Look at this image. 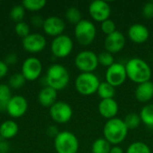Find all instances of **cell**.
Here are the masks:
<instances>
[{
  "label": "cell",
  "mask_w": 153,
  "mask_h": 153,
  "mask_svg": "<svg viewBox=\"0 0 153 153\" xmlns=\"http://www.w3.org/2000/svg\"><path fill=\"white\" fill-rule=\"evenodd\" d=\"M127 78L134 83L140 84L151 81L152 72L149 64L142 58L133 57L125 65Z\"/></svg>",
  "instance_id": "1"
},
{
  "label": "cell",
  "mask_w": 153,
  "mask_h": 153,
  "mask_svg": "<svg viewBox=\"0 0 153 153\" xmlns=\"http://www.w3.org/2000/svg\"><path fill=\"white\" fill-rule=\"evenodd\" d=\"M44 82L46 84L45 86L51 87L56 91H62L69 84L70 74L64 65L54 64L48 68Z\"/></svg>",
  "instance_id": "2"
},
{
  "label": "cell",
  "mask_w": 153,
  "mask_h": 153,
  "mask_svg": "<svg viewBox=\"0 0 153 153\" xmlns=\"http://www.w3.org/2000/svg\"><path fill=\"white\" fill-rule=\"evenodd\" d=\"M128 131L124 120L115 117L105 123L103 136L111 145H118L126 140Z\"/></svg>",
  "instance_id": "3"
},
{
  "label": "cell",
  "mask_w": 153,
  "mask_h": 153,
  "mask_svg": "<svg viewBox=\"0 0 153 153\" xmlns=\"http://www.w3.org/2000/svg\"><path fill=\"white\" fill-rule=\"evenodd\" d=\"M100 83L99 77L93 73H81L75 79L74 86L79 94L91 96L97 93Z\"/></svg>",
  "instance_id": "4"
},
{
  "label": "cell",
  "mask_w": 153,
  "mask_h": 153,
  "mask_svg": "<svg viewBox=\"0 0 153 153\" xmlns=\"http://www.w3.org/2000/svg\"><path fill=\"white\" fill-rule=\"evenodd\" d=\"M54 147L56 153H77L79 141L74 134L63 131L54 138Z\"/></svg>",
  "instance_id": "5"
},
{
  "label": "cell",
  "mask_w": 153,
  "mask_h": 153,
  "mask_svg": "<svg viewBox=\"0 0 153 153\" xmlns=\"http://www.w3.org/2000/svg\"><path fill=\"white\" fill-rule=\"evenodd\" d=\"M97 34V30L94 23L89 20L82 19L74 27V37L77 42L82 46L91 45Z\"/></svg>",
  "instance_id": "6"
},
{
  "label": "cell",
  "mask_w": 153,
  "mask_h": 153,
  "mask_svg": "<svg viewBox=\"0 0 153 153\" xmlns=\"http://www.w3.org/2000/svg\"><path fill=\"white\" fill-rule=\"evenodd\" d=\"M74 65L82 73H93L99 66L98 55L91 50L81 51L74 58Z\"/></svg>",
  "instance_id": "7"
},
{
  "label": "cell",
  "mask_w": 153,
  "mask_h": 153,
  "mask_svg": "<svg viewBox=\"0 0 153 153\" xmlns=\"http://www.w3.org/2000/svg\"><path fill=\"white\" fill-rule=\"evenodd\" d=\"M50 49L53 56L57 58L67 57L74 49V41L68 35L62 34L53 39Z\"/></svg>",
  "instance_id": "8"
},
{
  "label": "cell",
  "mask_w": 153,
  "mask_h": 153,
  "mask_svg": "<svg viewBox=\"0 0 153 153\" xmlns=\"http://www.w3.org/2000/svg\"><path fill=\"white\" fill-rule=\"evenodd\" d=\"M72 107L64 101H56L53 106L49 108L50 117L57 124H66L73 117Z\"/></svg>",
  "instance_id": "9"
},
{
  "label": "cell",
  "mask_w": 153,
  "mask_h": 153,
  "mask_svg": "<svg viewBox=\"0 0 153 153\" xmlns=\"http://www.w3.org/2000/svg\"><path fill=\"white\" fill-rule=\"evenodd\" d=\"M43 66L41 61L37 57H28L22 65L21 74L23 75L26 81L33 82L38 80L42 74Z\"/></svg>",
  "instance_id": "10"
},
{
  "label": "cell",
  "mask_w": 153,
  "mask_h": 153,
  "mask_svg": "<svg viewBox=\"0 0 153 153\" xmlns=\"http://www.w3.org/2000/svg\"><path fill=\"white\" fill-rule=\"evenodd\" d=\"M105 79L107 82L115 88L121 86L127 79L125 65L115 62L111 66L107 68Z\"/></svg>",
  "instance_id": "11"
},
{
  "label": "cell",
  "mask_w": 153,
  "mask_h": 153,
  "mask_svg": "<svg viewBox=\"0 0 153 153\" xmlns=\"http://www.w3.org/2000/svg\"><path fill=\"white\" fill-rule=\"evenodd\" d=\"M89 13L92 20L98 22H102L108 19H109L111 15V6L110 4L102 0H95L92 1L89 4L88 8Z\"/></svg>",
  "instance_id": "12"
},
{
  "label": "cell",
  "mask_w": 153,
  "mask_h": 153,
  "mask_svg": "<svg viewBox=\"0 0 153 153\" xmlns=\"http://www.w3.org/2000/svg\"><path fill=\"white\" fill-rule=\"evenodd\" d=\"M47 46V39L45 36L39 32L30 33L27 37L22 39V48L26 52L36 54L44 50Z\"/></svg>",
  "instance_id": "13"
},
{
  "label": "cell",
  "mask_w": 153,
  "mask_h": 153,
  "mask_svg": "<svg viewBox=\"0 0 153 153\" xmlns=\"http://www.w3.org/2000/svg\"><path fill=\"white\" fill-rule=\"evenodd\" d=\"M5 110L13 118L22 117L26 114L28 110V101L23 96L14 95L7 103Z\"/></svg>",
  "instance_id": "14"
},
{
  "label": "cell",
  "mask_w": 153,
  "mask_h": 153,
  "mask_svg": "<svg viewBox=\"0 0 153 153\" xmlns=\"http://www.w3.org/2000/svg\"><path fill=\"white\" fill-rule=\"evenodd\" d=\"M42 29L47 35L56 38L64 34L65 22L58 16H49L44 20Z\"/></svg>",
  "instance_id": "15"
},
{
  "label": "cell",
  "mask_w": 153,
  "mask_h": 153,
  "mask_svg": "<svg viewBox=\"0 0 153 153\" xmlns=\"http://www.w3.org/2000/svg\"><path fill=\"white\" fill-rule=\"evenodd\" d=\"M126 46V37L125 35L117 30L114 33L106 36L104 40V48L107 52L113 54L118 53L124 49Z\"/></svg>",
  "instance_id": "16"
},
{
  "label": "cell",
  "mask_w": 153,
  "mask_h": 153,
  "mask_svg": "<svg viewBox=\"0 0 153 153\" xmlns=\"http://www.w3.org/2000/svg\"><path fill=\"white\" fill-rule=\"evenodd\" d=\"M128 38L135 44L145 43L150 37V31L148 28L141 23H134L131 25L127 31Z\"/></svg>",
  "instance_id": "17"
},
{
  "label": "cell",
  "mask_w": 153,
  "mask_h": 153,
  "mask_svg": "<svg viewBox=\"0 0 153 153\" xmlns=\"http://www.w3.org/2000/svg\"><path fill=\"white\" fill-rule=\"evenodd\" d=\"M98 110L102 117L109 120L117 117V115L119 110V107L117 102L114 99L101 100L100 102L99 103Z\"/></svg>",
  "instance_id": "18"
},
{
  "label": "cell",
  "mask_w": 153,
  "mask_h": 153,
  "mask_svg": "<svg viewBox=\"0 0 153 153\" xmlns=\"http://www.w3.org/2000/svg\"><path fill=\"white\" fill-rule=\"evenodd\" d=\"M135 99L141 103H148L153 99V82L149 81L140 84L134 91Z\"/></svg>",
  "instance_id": "19"
},
{
  "label": "cell",
  "mask_w": 153,
  "mask_h": 153,
  "mask_svg": "<svg viewBox=\"0 0 153 153\" xmlns=\"http://www.w3.org/2000/svg\"><path fill=\"white\" fill-rule=\"evenodd\" d=\"M56 100L57 91L48 86L43 87L38 95V101L44 108H50L57 101Z\"/></svg>",
  "instance_id": "20"
},
{
  "label": "cell",
  "mask_w": 153,
  "mask_h": 153,
  "mask_svg": "<svg viewBox=\"0 0 153 153\" xmlns=\"http://www.w3.org/2000/svg\"><path fill=\"white\" fill-rule=\"evenodd\" d=\"M18 131L19 126L13 120H5L0 125V135L2 139H12L16 136Z\"/></svg>",
  "instance_id": "21"
},
{
  "label": "cell",
  "mask_w": 153,
  "mask_h": 153,
  "mask_svg": "<svg viewBox=\"0 0 153 153\" xmlns=\"http://www.w3.org/2000/svg\"><path fill=\"white\" fill-rule=\"evenodd\" d=\"M97 93L101 100L114 99V96L116 93V88L105 81V82H102L100 83Z\"/></svg>",
  "instance_id": "22"
},
{
  "label": "cell",
  "mask_w": 153,
  "mask_h": 153,
  "mask_svg": "<svg viewBox=\"0 0 153 153\" xmlns=\"http://www.w3.org/2000/svg\"><path fill=\"white\" fill-rule=\"evenodd\" d=\"M141 121L148 127H153V104H146L139 114Z\"/></svg>",
  "instance_id": "23"
},
{
  "label": "cell",
  "mask_w": 153,
  "mask_h": 153,
  "mask_svg": "<svg viewBox=\"0 0 153 153\" xmlns=\"http://www.w3.org/2000/svg\"><path fill=\"white\" fill-rule=\"evenodd\" d=\"M111 144L104 138L96 139L91 145V152L92 153H109L111 149Z\"/></svg>",
  "instance_id": "24"
},
{
  "label": "cell",
  "mask_w": 153,
  "mask_h": 153,
  "mask_svg": "<svg viewBox=\"0 0 153 153\" xmlns=\"http://www.w3.org/2000/svg\"><path fill=\"white\" fill-rule=\"evenodd\" d=\"M65 16L66 21L69 23L74 24V25L79 23L82 20V15L81 11L75 6H70L69 8H67V10L65 11Z\"/></svg>",
  "instance_id": "25"
},
{
  "label": "cell",
  "mask_w": 153,
  "mask_h": 153,
  "mask_svg": "<svg viewBox=\"0 0 153 153\" xmlns=\"http://www.w3.org/2000/svg\"><path fill=\"white\" fill-rule=\"evenodd\" d=\"M22 6L25 10L30 12H38L42 10L47 4L45 0H24L22 2Z\"/></svg>",
  "instance_id": "26"
},
{
  "label": "cell",
  "mask_w": 153,
  "mask_h": 153,
  "mask_svg": "<svg viewBox=\"0 0 153 153\" xmlns=\"http://www.w3.org/2000/svg\"><path fill=\"white\" fill-rule=\"evenodd\" d=\"M12 89L8 84L1 83L0 84V107L1 108H4L12 98Z\"/></svg>",
  "instance_id": "27"
},
{
  "label": "cell",
  "mask_w": 153,
  "mask_h": 153,
  "mask_svg": "<svg viewBox=\"0 0 153 153\" xmlns=\"http://www.w3.org/2000/svg\"><path fill=\"white\" fill-rule=\"evenodd\" d=\"M125 125L126 126L128 130H134L136 129L142 123L139 114L137 113H129L126 116L125 119H123Z\"/></svg>",
  "instance_id": "28"
},
{
  "label": "cell",
  "mask_w": 153,
  "mask_h": 153,
  "mask_svg": "<svg viewBox=\"0 0 153 153\" xmlns=\"http://www.w3.org/2000/svg\"><path fill=\"white\" fill-rule=\"evenodd\" d=\"M25 9L24 7L22 6V4H15L13 5L11 10H10V18L12 21L15 22L16 23L17 22H20L23 20L24 18V15H25Z\"/></svg>",
  "instance_id": "29"
},
{
  "label": "cell",
  "mask_w": 153,
  "mask_h": 153,
  "mask_svg": "<svg viewBox=\"0 0 153 153\" xmlns=\"http://www.w3.org/2000/svg\"><path fill=\"white\" fill-rule=\"evenodd\" d=\"M126 153H152V152L145 143L134 142L128 146Z\"/></svg>",
  "instance_id": "30"
},
{
  "label": "cell",
  "mask_w": 153,
  "mask_h": 153,
  "mask_svg": "<svg viewBox=\"0 0 153 153\" xmlns=\"http://www.w3.org/2000/svg\"><path fill=\"white\" fill-rule=\"evenodd\" d=\"M25 82H26V80L23 77V75L21 73H17V74H13V75H11L8 81V85L11 89L19 90L22 87H23Z\"/></svg>",
  "instance_id": "31"
},
{
  "label": "cell",
  "mask_w": 153,
  "mask_h": 153,
  "mask_svg": "<svg viewBox=\"0 0 153 153\" xmlns=\"http://www.w3.org/2000/svg\"><path fill=\"white\" fill-rule=\"evenodd\" d=\"M98 62H99V65H101L107 68H108L115 63L113 55L107 51L100 52L98 55Z\"/></svg>",
  "instance_id": "32"
},
{
  "label": "cell",
  "mask_w": 153,
  "mask_h": 153,
  "mask_svg": "<svg viewBox=\"0 0 153 153\" xmlns=\"http://www.w3.org/2000/svg\"><path fill=\"white\" fill-rule=\"evenodd\" d=\"M14 31L18 37L21 38H25L30 33V26L27 22L22 21L20 22H17L14 26Z\"/></svg>",
  "instance_id": "33"
},
{
  "label": "cell",
  "mask_w": 153,
  "mask_h": 153,
  "mask_svg": "<svg viewBox=\"0 0 153 153\" xmlns=\"http://www.w3.org/2000/svg\"><path fill=\"white\" fill-rule=\"evenodd\" d=\"M100 30L104 34H106V36H108L117 31V25L113 20L108 19L100 23Z\"/></svg>",
  "instance_id": "34"
},
{
  "label": "cell",
  "mask_w": 153,
  "mask_h": 153,
  "mask_svg": "<svg viewBox=\"0 0 153 153\" xmlns=\"http://www.w3.org/2000/svg\"><path fill=\"white\" fill-rule=\"evenodd\" d=\"M143 16L146 19L153 18V2H148L144 4L142 10Z\"/></svg>",
  "instance_id": "35"
},
{
  "label": "cell",
  "mask_w": 153,
  "mask_h": 153,
  "mask_svg": "<svg viewBox=\"0 0 153 153\" xmlns=\"http://www.w3.org/2000/svg\"><path fill=\"white\" fill-rule=\"evenodd\" d=\"M5 64L10 66V65H14L17 61H18V56L15 53H10V54H7L4 57V60Z\"/></svg>",
  "instance_id": "36"
},
{
  "label": "cell",
  "mask_w": 153,
  "mask_h": 153,
  "mask_svg": "<svg viewBox=\"0 0 153 153\" xmlns=\"http://www.w3.org/2000/svg\"><path fill=\"white\" fill-rule=\"evenodd\" d=\"M44 20L40 15H38V14H34L33 16H31L30 18V22L31 24L36 27V28H40L43 26V23H44Z\"/></svg>",
  "instance_id": "37"
},
{
  "label": "cell",
  "mask_w": 153,
  "mask_h": 153,
  "mask_svg": "<svg viewBox=\"0 0 153 153\" xmlns=\"http://www.w3.org/2000/svg\"><path fill=\"white\" fill-rule=\"evenodd\" d=\"M9 70V66L5 64L4 60H0V79L6 76Z\"/></svg>",
  "instance_id": "38"
},
{
  "label": "cell",
  "mask_w": 153,
  "mask_h": 153,
  "mask_svg": "<svg viewBox=\"0 0 153 153\" xmlns=\"http://www.w3.org/2000/svg\"><path fill=\"white\" fill-rule=\"evenodd\" d=\"M58 134H59V132L57 131L56 126H49V127L48 128V134L49 136H51V137H54V138H55Z\"/></svg>",
  "instance_id": "39"
},
{
  "label": "cell",
  "mask_w": 153,
  "mask_h": 153,
  "mask_svg": "<svg viewBox=\"0 0 153 153\" xmlns=\"http://www.w3.org/2000/svg\"><path fill=\"white\" fill-rule=\"evenodd\" d=\"M9 152V145L6 143L1 142L0 143V153H8Z\"/></svg>",
  "instance_id": "40"
},
{
  "label": "cell",
  "mask_w": 153,
  "mask_h": 153,
  "mask_svg": "<svg viewBox=\"0 0 153 153\" xmlns=\"http://www.w3.org/2000/svg\"><path fill=\"white\" fill-rule=\"evenodd\" d=\"M109 153H124L123 149L118 146V145H113L110 149V152Z\"/></svg>",
  "instance_id": "41"
},
{
  "label": "cell",
  "mask_w": 153,
  "mask_h": 153,
  "mask_svg": "<svg viewBox=\"0 0 153 153\" xmlns=\"http://www.w3.org/2000/svg\"><path fill=\"white\" fill-rule=\"evenodd\" d=\"M2 142V138H1V135H0V143Z\"/></svg>",
  "instance_id": "42"
},
{
  "label": "cell",
  "mask_w": 153,
  "mask_h": 153,
  "mask_svg": "<svg viewBox=\"0 0 153 153\" xmlns=\"http://www.w3.org/2000/svg\"><path fill=\"white\" fill-rule=\"evenodd\" d=\"M1 109H2V108H1V107H0V110H1Z\"/></svg>",
  "instance_id": "43"
}]
</instances>
